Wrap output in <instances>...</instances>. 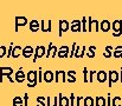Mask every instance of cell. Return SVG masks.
<instances>
[{"label":"cell","instance_id":"1","mask_svg":"<svg viewBox=\"0 0 122 106\" xmlns=\"http://www.w3.org/2000/svg\"><path fill=\"white\" fill-rule=\"evenodd\" d=\"M31 27H32L33 32H36V31H37V27H38V23H37L36 20H33V21H32V24H31Z\"/></svg>","mask_w":122,"mask_h":106}]
</instances>
